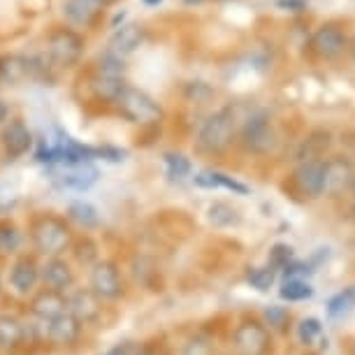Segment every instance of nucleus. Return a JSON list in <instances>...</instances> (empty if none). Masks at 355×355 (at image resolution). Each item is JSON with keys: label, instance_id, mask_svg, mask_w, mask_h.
<instances>
[{"label": "nucleus", "instance_id": "1", "mask_svg": "<svg viewBox=\"0 0 355 355\" xmlns=\"http://www.w3.org/2000/svg\"><path fill=\"white\" fill-rule=\"evenodd\" d=\"M114 105L119 107L121 116L128 119L130 123H139V125H149V123H156L163 119V110L160 105L153 100L149 93L135 89V86L125 84L119 96L114 98Z\"/></svg>", "mask_w": 355, "mask_h": 355}, {"label": "nucleus", "instance_id": "2", "mask_svg": "<svg viewBox=\"0 0 355 355\" xmlns=\"http://www.w3.org/2000/svg\"><path fill=\"white\" fill-rule=\"evenodd\" d=\"M31 237H33L35 249L40 253H44V256H58V253H63L72 242L68 223L58 216H46V214L33 223Z\"/></svg>", "mask_w": 355, "mask_h": 355}, {"label": "nucleus", "instance_id": "3", "mask_svg": "<svg viewBox=\"0 0 355 355\" xmlns=\"http://www.w3.org/2000/svg\"><path fill=\"white\" fill-rule=\"evenodd\" d=\"M82 51H84V40L72 28H56L46 37V56H49V63L61 70L72 68L82 58Z\"/></svg>", "mask_w": 355, "mask_h": 355}, {"label": "nucleus", "instance_id": "4", "mask_svg": "<svg viewBox=\"0 0 355 355\" xmlns=\"http://www.w3.org/2000/svg\"><path fill=\"white\" fill-rule=\"evenodd\" d=\"M232 135H234V114L232 110H220L216 114H211L202 128H200L198 149L207 153H218L232 142Z\"/></svg>", "mask_w": 355, "mask_h": 355}, {"label": "nucleus", "instance_id": "5", "mask_svg": "<svg viewBox=\"0 0 355 355\" xmlns=\"http://www.w3.org/2000/svg\"><path fill=\"white\" fill-rule=\"evenodd\" d=\"M51 179L63 189L86 191L98 182L100 172L91 160H77V163H53L51 165Z\"/></svg>", "mask_w": 355, "mask_h": 355}, {"label": "nucleus", "instance_id": "6", "mask_svg": "<svg viewBox=\"0 0 355 355\" xmlns=\"http://www.w3.org/2000/svg\"><path fill=\"white\" fill-rule=\"evenodd\" d=\"M91 291L100 300H116L123 293V281L116 265L110 260H98L96 265H91Z\"/></svg>", "mask_w": 355, "mask_h": 355}, {"label": "nucleus", "instance_id": "7", "mask_svg": "<svg viewBox=\"0 0 355 355\" xmlns=\"http://www.w3.org/2000/svg\"><path fill=\"white\" fill-rule=\"evenodd\" d=\"M242 139L246 149H251L253 153H267L277 144V135H274V128L265 114H256L244 123Z\"/></svg>", "mask_w": 355, "mask_h": 355}, {"label": "nucleus", "instance_id": "8", "mask_svg": "<svg viewBox=\"0 0 355 355\" xmlns=\"http://www.w3.org/2000/svg\"><path fill=\"white\" fill-rule=\"evenodd\" d=\"M234 346L242 355H265L270 351V332L260 323H242L234 330Z\"/></svg>", "mask_w": 355, "mask_h": 355}, {"label": "nucleus", "instance_id": "9", "mask_svg": "<svg viewBox=\"0 0 355 355\" xmlns=\"http://www.w3.org/2000/svg\"><path fill=\"white\" fill-rule=\"evenodd\" d=\"M107 8H110L107 0H65L63 15L77 28H89Z\"/></svg>", "mask_w": 355, "mask_h": 355}, {"label": "nucleus", "instance_id": "10", "mask_svg": "<svg viewBox=\"0 0 355 355\" xmlns=\"http://www.w3.org/2000/svg\"><path fill=\"white\" fill-rule=\"evenodd\" d=\"M42 323H44L46 337H49L53 344H61V346L75 344L79 332H82V320H77L70 311H63V313H58L56 318L42 320Z\"/></svg>", "mask_w": 355, "mask_h": 355}, {"label": "nucleus", "instance_id": "11", "mask_svg": "<svg viewBox=\"0 0 355 355\" xmlns=\"http://www.w3.org/2000/svg\"><path fill=\"white\" fill-rule=\"evenodd\" d=\"M40 279L44 281L46 288H51V291H68L75 284V272H72V267L65 263L63 258L58 256H51L46 263L40 267Z\"/></svg>", "mask_w": 355, "mask_h": 355}, {"label": "nucleus", "instance_id": "12", "mask_svg": "<svg viewBox=\"0 0 355 355\" xmlns=\"http://www.w3.org/2000/svg\"><path fill=\"white\" fill-rule=\"evenodd\" d=\"M0 142H3V149L8 153V158L17 160V158H21L24 153H28V149L33 146V135L21 121H12L8 128L3 130V135H0Z\"/></svg>", "mask_w": 355, "mask_h": 355}, {"label": "nucleus", "instance_id": "13", "mask_svg": "<svg viewBox=\"0 0 355 355\" xmlns=\"http://www.w3.org/2000/svg\"><path fill=\"white\" fill-rule=\"evenodd\" d=\"M31 309L40 320H51V318H56L58 313L68 311V297H65L61 291L46 288V291L37 293L35 297H33Z\"/></svg>", "mask_w": 355, "mask_h": 355}, {"label": "nucleus", "instance_id": "14", "mask_svg": "<svg viewBox=\"0 0 355 355\" xmlns=\"http://www.w3.org/2000/svg\"><path fill=\"white\" fill-rule=\"evenodd\" d=\"M311 46L316 49L320 58H337L346 49V35L339 28H334V26H323L313 35Z\"/></svg>", "mask_w": 355, "mask_h": 355}, {"label": "nucleus", "instance_id": "15", "mask_svg": "<svg viewBox=\"0 0 355 355\" xmlns=\"http://www.w3.org/2000/svg\"><path fill=\"white\" fill-rule=\"evenodd\" d=\"M295 179H297L300 189H302L306 196L316 198L323 193V179H325V163L323 160H304L302 165L295 172Z\"/></svg>", "mask_w": 355, "mask_h": 355}, {"label": "nucleus", "instance_id": "16", "mask_svg": "<svg viewBox=\"0 0 355 355\" xmlns=\"http://www.w3.org/2000/svg\"><path fill=\"white\" fill-rule=\"evenodd\" d=\"M100 302L103 300L91 288L89 291H77L68 297V311L77 320H82V323H89V320H93L100 313Z\"/></svg>", "mask_w": 355, "mask_h": 355}, {"label": "nucleus", "instance_id": "17", "mask_svg": "<svg viewBox=\"0 0 355 355\" xmlns=\"http://www.w3.org/2000/svg\"><path fill=\"white\" fill-rule=\"evenodd\" d=\"M40 279V267L33 258H19L10 270V284L17 293H31Z\"/></svg>", "mask_w": 355, "mask_h": 355}, {"label": "nucleus", "instance_id": "18", "mask_svg": "<svg viewBox=\"0 0 355 355\" xmlns=\"http://www.w3.org/2000/svg\"><path fill=\"white\" fill-rule=\"evenodd\" d=\"M40 70V65H35L28 58L21 56H10L0 61V84H19L26 77H33Z\"/></svg>", "mask_w": 355, "mask_h": 355}, {"label": "nucleus", "instance_id": "19", "mask_svg": "<svg viewBox=\"0 0 355 355\" xmlns=\"http://www.w3.org/2000/svg\"><path fill=\"white\" fill-rule=\"evenodd\" d=\"M144 40V31L139 28L137 24H130V26H123V28H119L114 33L112 42H110V51L116 53V56H128L137 49L139 44H142Z\"/></svg>", "mask_w": 355, "mask_h": 355}, {"label": "nucleus", "instance_id": "20", "mask_svg": "<svg viewBox=\"0 0 355 355\" xmlns=\"http://www.w3.org/2000/svg\"><path fill=\"white\" fill-rule=\"evenodd\" d=\"M351 163L344 158H334L330 163H325V179H323V191L334 196L344 186L351 182Z\"/></svg>", "mask_w": 355, "mask_h": 355}, {"label": "nucleus", "instance_id": "21", "mask_svg": "<svg viewBox=\"0 0 355 355\" xmlns=\"http://www.w3.org/2000/svg\"><path fill=\"white\" fill-rule=\"evenodd\" d=\"M196 184L200 189H227V191H234L239 193V196H246L249 189H246L244 184H239L237 179L227 177L223 172H214V170H205L196 174Z\"/></svg>", "mask_w": 355, "mask_h": 355}, {"label": "nucleus", "instance_id": "22", "mask_svg": "<svg viewBox=\"0 0 355 355\" xmlns=\"http://www.w3.org/2000/svg\"><path fill=\"white\" fill-rule=\"evenodd\" d=\"M26 327L21 320L8 313H0V348H15L24 341Z\"/></svg>", "mask_w": 355, "mask_h": 355}, {"label": "nucleus", "instance_id": "23", "mask_svg": "<svg viewBox=\"0 0 355 355\" xmlns=\"http://www.w3.org/2000/svg\"><path fill=\"white\" fill-rule=\"evenodd\" d=\"M68 214H70V218L77 220L82 227H96L100 223V216H98L96 207L89 205V202H82V200H79V202H72Z\"/></svg>", "mask_w": 355, "mask_h": 355}, {"label": "nucleus", "instance_id": "24", "mask_svg": "<svg viewBox=\"0 0 355 355\" xmlns=\"http://www.w3.org/2000/svg\"><path fill=\"white\" fill-rule=\"evenodd\" d=\"M313 295V288L306 284V281H300V279H288L284 288H281V297L288 300V302H300V300H306Z\"/></svg>", "mask_w": 355, "mask_h": 355}, {"label": "nucleus", "instance_id": "25", "mask_svg": "<svg viewBox=\"0 0 355 355\" xmlns=\"http://www.w3.org/2000/svg\"><path fill=\"white\" fill-rule=\"evenodd\" d=\"M125 72V63L121 56H116V53L107 51L103 56L98 58V75L103 77H123Z\"/></svg>", "mask_w": 355, "mask_h": 355}, {"label": "nucleus", "instance_id": "26", "mask_svg": "<svg viewBox=\"0 0 355 355\" xmlns=\"http://www.w3.org/2000/svg\"><path fill=\"white\" fill-rule=\"evenodd\" d=\"M209 220L214 225H218V227H227V225H234L239 220V214L232 209L230 205H225V202H216V205H211L209 207Z\"/></svg>", "mask_w": 355, "mask_h": 355}, {"label": "nucleus", "instance_id": "27", "mask_svg": "<svg viewBox=\"0 0 355 355\" xmlns=\"http://www.w3.org/2000/svg\"><path fill=\"white\" fill-rule=\"evenodd\" d=\"M351 306H355V288H346L344 293L334 295L330 300V304H327V311H330L332 318L341 316V313H346Z\"/></svg>", "mask_w": 355, "mask_h": 355}, {"label": "nucleus", "instance_id": "28", "mask_svg": "<svg viewBox=\"0 0 355 355\" xmlns=\"http://www.w3.org/2000/svg\"><path fill=\"white\" fill-rule=\"evenodd\" d=\"M165 165H167V174L174 179H182V177H189L191 174V160L182 156V153H167Z\"/></svg>", "mask_w": 355, "mask_h": 355}, {"label": "nucleus", "instance_id": "29", "mask_svg": "<svg viewBox=\"0 0 355 355\" xmlns=\"http://www.w3.org/2000/svg\"><path fill=\"white\" fill-rule=\"evenodd\" d=\"M75 256L82 265H96L98 263V246L91 242L89 237L79 239L75 246Z\"/></svg>", "mask_w": 355, "mask_h": 355}, {"label": "nucleus", "instance_id": "30", "mask_svg": "<svg viewBox=\"0 0 355 355\" xmlns=\"http://www.w3.org/2000/svg\"><path fill=\"white\" fill-rule=\"evenodd\" d=\"M249 284L256 291H270V286L274 284V270L272 267H256L249 272Z\"/></svg>", "mask_w": 355, "mask_h": 355}, {"label": "nucleus", "instance_id": "31", "mask_svg": "<svg viewBox=\"0 0 355 355\" xmlns=\"http://www.w3.org/2000/svg\"><path fill=\"white\" fill-rule=\"evenodd\" d=\"M19 246V230L12 223H0V251H15Z\"/></svg>", "mask_w": 355, "mask_h": 355}, {"label": "nucleus", "instance_id": "32", "mask_svg": "<svg viewBox=\"0 0 355 355\" xmlns=\"http://www.w3.org/2000/svg\"><path fill=\"white\" fill-rule=\"evenodd\" d=\"M297 334H300V339H302V344H311L313 337L320 334V323L316 318H304L302 323H300Z\"/></svg>", "mask_w": 355, "mask_h": 355}, {"label": "nucleus", "instance_id": "33", "mask_svg": "<svg viewBox=\"0 0 355 355\" xmlns=\"http://www.w3.org/2000/svg\"><path fill=\"white\" fill-rule=\"evenodd\" d=\"M184 355H211V346L205 339H191L184 348Z\"/></svg>", "mask_w": 355, "mask_h": 355}, {"label": "nucleus", "instance_id": "34", "mask_svg": "<svg viewBox=\"0 0 355 355\" xmlns=\"http://www.w3.org/2000/svg\"><path fill=\"white\" fill-rule=\"evenodd\" d=\"M291 256H293V249L291 246H286V244H277L272 249V263L274 265H288V260H291Z\"/></svg>", "mask_w": 355, "mask_h": 355}, {"label": "nucleus", "instance_id": "35", "mask_svg": "<svg viewBox=\"0 0 355 355\" xmlns=\"http://www.w3.org/2000/svg\"><path fill=\"white\" fill-rule=\"evenodd\" d=\"M284 318H286V313H284V309H279V306H270V309H267V320H270V325L281 327Z\"/></svg>", "mask_w": 355, "mask_h": 355}, {"label": "nucleus", "instance_id": "36", "mask_svg": "<svg viewBox=\"0 0 355 355\" xmlns=\"http://www.w3.org/2000/svg\"><path fill=\"white\" fill-rule=\"evenodd\" d=\"M132 353V344H128V341H121V344L112 346L110 351H105L103 355H130Z\"/></svg>", "mask_w": 355, "mask_h": 355}, {"label": "nucleus", "instance_id": "37", "mask_svg": "<svg viewBox=\"0 0 355 355\" xmlns=\"http://www.w3.org/2000/svg\"><path fill=\"white\" fill-rule=\"evenodd\" d=\"M286 267V277H297V274H309V267L302 265V263H293V265H284Z\"/></svg>", "mask_w": 355, "mask_h": 355}, {"label": "nucleus", "instance_id": "38", "mask_svg": "<svg viewBox=\"0 0 355 355\" xmlns=\"http://www.w3.org/2000/svg\"><path fill=\"white\" fill-rule=\"evenodd\" d=\"M279 8L300 12V10H304V8H306V0H279Z\"/></svg>", "mask_w": 355, "mask_h": 355}, {"label": "nucleus", "instance_id": "39", "mask_svg": "<svg viewBox=\"0 0 355 355\" xmlns=\"http://www.w3.org/2000/svg\"><path fill=\"white\" fill-rule=\"evenodd\" d=\"M8 114H10V107L3 103V100H0V123L5 121V119H8Z\"/></svg>", "mask_w": 355, "mask_h": 355}, {"label": "nucleus", "instance_id": "40", "mask_svg": "<svg viewBox=\"0 0 355 355\" xmlns=\"http://www.w3.org/2000/svg\"><path fill=\"white\" fill-rule=\"evenodd\" d=\"M144 3H146V5H158L160 0H144Z\"/></svg>", "mask_w": 355, "mask_h": 355}, {"label": "nucleus", "instance_id": "41", "mask_svg": "<svg viewBox=\"0 0 355 355\" xmlns=\"http://www.w3.org/2000/svg\"><path fill=\"white\" fill-rule=\"evenodd\" d=\"M351 51H353V58H355V40H353V44H351Z\"/></svg>", "mask_w": 355, "mask_h": 355}, {"label": "nucleus", "instance_id": "42", "mask_svg": "<svg viewBox=\"0 0 355 355\" xmlns=\"http://www.w3.org/2000/svg\"><path fill=\"white\" fill-rule=\"evenodd\" d=\"M0 291H3V277H0Z\"/></svg>", "mask_w": 355, "mask_h": 355}, {"label": "nucleus", "instance_id": "43", "mask_svg": "<svg viewBox=\"0 0 355 355\" xmlns=\"http://www.w3.org/2000/svg\"><path fill=\"white\" fill-rule=\"evenodd\" d=\"M186 3H193V0H186ZM196 3H198V0H196Z\"/></svg>", "mask_w": 355, "mask_h": 355}]
</instances>
